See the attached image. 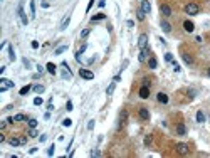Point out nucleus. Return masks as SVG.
I'll list each match as a JSON object with an SVG mask.
<instances>
[{
    "mask_svg": "<svg viewBox=\"0 0 210 158\" xmlns=\"http://www.w3.org/2000/svg\"><path fill=\"white\" fill-rule=\"evenodd\" d=\"M185 13H188V15H198V13H200V5L195 3V2L187 3L185 5Z\"/></svg>",
    "mask_w": 210,
    "mask_h": 158,
    "instance_id": "1",
    "label": "nucleus"
},
{
    "mask_svg": "<svg viewBox=\"0 0 210 158\" xmlns=\"http://www.w3.org/2000/svg\"><path fill=\"white\" fill-rule=\"evenodd\" d=\"M175 151H176L178 155H183V157H185V155L190 153V145H188V143H176V145H175Z\"/></svg>",
    "mask_w": 210,
    "mask_h": 158,
    "instance_id": "2",
    "label": "nucleus"
},
{
    "mask_svg": "<svg viewBox=\"0 0 210 158\" xmlns=\"http://www.w3.org/2000/svg\"><path fill=\"white\" fill-rule=\"evenodd\" d=\"M10 88H13V81H10V79H7V78L0 79V92L7 91V89H10Z\"/></svg>",
    "mask_w": 210,
    "mask_h": 158,
    "instance_id": "3",
    "label": "nucleus"
},
{
    "mask_svg": "<svg viewBox=\"0 0 210 158\" xmlns=\"http://www.w3.org/2000/svg\"><path fill=\"white\" fill-rule=\"evenodd\" d=\"M138 47H140V49L148 47V35H146V34H141V35L138 37Z\"/></svg>",
    "mask_w": 210,
    "mask_h": 158,
    "instance_id": "4",
    "label": "nucleus"
},
{
    "mask_svg": "<svg viewBox=\"0 0 210 158\" xmlns=\"http://www.w3.org/2000/svg\"><path fill=\"white\" fill-rule=\"evenodd\" d=\"M126 119H128V111H126V109H121V113H119V123H118V130H121V128L124 126Z\"/></svg>",
    "mask_w": 210,
    "mask_h": 158,
    "instance_id": "5",
    "label": "nucleus"
},
{
    "mask_svg": "<svg viewBox=\"0 0 210 158\" xmlns=\"http://www.w3.org/2000/svg\"><path fill=\"white\" fill-rule=\"evenodd\" d=\"M160 12H161V15H165V17H170V15H172V7H170L168 3H160Z\"/></svg>",
    "mask_w": 210,
    "mask_h": 158,
    "instance_id": "6",
    "label": "nucleus"
},
{
    "mask_svg": "<svg viewBox=\"0 0 210 158\" xmlns=\"http://www.w3.org/2000/svg\"><path fill=\"white\" fill-rule=\"evenodd\" d=\"M138 94H140V98H141V99L150 98V88H148V86H141V88H140V91H138Z\"/></svg>",
    "mask_w": 210,
    "mask_h": 158,
    "instance_id": "7",
    "label": "nucleus"
},
{
    "mask_svg": "<svg viewBox=\"0 0 210 158\" xmlns=\"http://www.w3.org/2000/svg\"><path fill=\"white\" fill-rule=\"evenodd\" d=\"M148 56H150V49H148V47H145V49H141V51H140V56H138V61H140V62H145Z\"/></svg>",
    "mask_w": 210,
    "mask_h": 158,
    "instance_id": "8",
    "label": "nucleus"
},
{
    "mask_svg": "<svg viewBox=\"0 0 210 158\" xmlns=\"http://www.w3.org/2000/svg\"><path fill=\"white\" fill-rule=\"evenodd\" d=\"M17 12H19V17H20V20H22V24H24V25H27V24H29V19H27V13L24 12V7L20 5Z\"/></svg>",
    "mask_w": 210,
    "mask_h": 158,
    "instance_id": "9",
    "label": "nucleus"
},
{
    "mask_svg": "<svg viewBox=\"0 0 210 158\" xmlns=\"http://www.w3.org/2000/svg\"><path fill=\"white\" fill-rule=\"evenodd\" d=\"M79 76L83 79H94V74L91 71H87V69H79Z\"/></svg>",
    "mask_w": 210,
    "mask_h": 158,
    "instance_id": "10",
    "label": "nucleus"
},
{
    "mask_svg": "<svg viewBox=\"0 0 210 158\" xmlns=\"http://www.w3.org/2000/svg\"><path fill=\"white\" fill-rule=\"evenodd\" d=\"M62 67H64V71H62V78H64V79H71V78H72V72L69 71L67 62H62Z\"/></svg>",
    "mask_w": 210,
    "mask_h": 158,
    "instance_id": "11",
    "label": "nucleus"
},
{
    "mask_svg": "<svg viewBox=\"0 0 210 158\" xmlns=\"http://www.w3.org/2000/svg\"><path fill=\"white\" fill-rule=\"evenodd\" d=\"M138 114H140V118H141V119H145V121H148V119H150V111L146 109V108H140Z\"/></svg>",
    "mask_w": 210,
    "mask_h": 158,
    "instance_id": "12",
    "label": "nucleus"
},
{
    "mask_svg": "<svg viewBox=\"0 0 210 158\" xmlns=\"http://www.w3.org/2000/svg\"><path fill=\"white\" fill-rule=\"evenodd\" d=\"M7 119H9V123H15V121H25L27 116L22 114V113H19V114H15V116H12V118H7Z\"/></svg>",
    "mask_w": 210,
    "mask_h": 158,
    "instance_id": "13",
    "label": "nucleus"
},
{
    "mask_svg": "<svg viewBox=\"0 0 210 158\" xmlns=\"http://www.w3.org/2000/svg\"><path fill=\"white\" fill-rule=\"evenodd\" d=\"M183 29H185V32H193L195 30V24L192 20H185L183 22Z\"/></svg>",
    "mask_w": 210,
    "mask_h": 158,
    "instance_id": "14",
    "label": "nucleus"
},
{
    "mask_svg": "<svg viewBox=\"0 0 210 158\" xmlns=\"http://www.w3.org/2000/svg\"><path fill=\"white\" fill-rule=\"evenodd\" d=\"M141 10H143L145 13L151 12V3H150L148 0H141Z\"/></svg>",
    "mask_w": 210,
    "mask_h": 158,
    "instance_id": "15",
    "label": "nucleus"
},
{
    "mask_svg": "<svg viewBox=\"0 0 210 158\" xmlns=\"http://www.w3.org/2000/svg\"><path fill=\"white\" fill-rule=\"evenodd\" d=\"M160 27H161V30H163V32H166V34H168V32H172V25H170V22H166V20H161Z\"/></svg>",
    "mask_w": 210,
    "mask_h": 158,
    "instance_id": "16",
    "label": "nucleus"
},
{
    "mask_svg": "<svg viewBox=\"0 0 210 158\" xmlns=\"http://www.w3.org/2000/svg\"><path fill=\"white\" fill-rule=\"evenodd\" d=\"M156 99H158V103H161V104H166L168 103V96L165 92H158L156 94Z\"/></svg>",
    "mask_w": 210,
    "mask_h": 158,
    "instance_id": "17",
    "label": "nucleus"
},
{
    "mask_svg": "<svg viewBox=\"0 0 210 158\" xmlns=\"http://www.w3.org/2000/svg\"><path fill=\"white\" fill-rule=\"evenodd\" d=\"M69 22H71V15H66V17H64V20L61 22V27H59V29H61V30H66L67 25H69Z\"/></svg>",
    "mask_w": 210,
    "mask_h": 158,
    "instance_id": "18",
    "label": "nucleus"
},
{
    "mask_svg": "<svg viewBox=\"0 0 210 158\" xmlns=\"http://www.w3.org/2000/svg\"><path fill=\"white\" fill-rule=\"evenodd\" d=\"M185 133H187V128H185V125H183V123L176 125V135H178V136H183Z\"/></svg>",
    "mask_w": 210,
    "mask_h": 158,
    "instance_id": "19",
    "label": "nucleus"
},
{
    "mask_svg": "<svg viewBox=\"0 0 210 158\" xmlns=\"http://www.w3.org/2000/svg\"><path fill=\"white\" fill-rule=\"evenodd\" d=\"M182 57H183V61H185L188 66H192V64H193V57H192L188 52H183V54H182Z\"/></svg>",
    "mask_w": 210,
    "mask_h": 158,
    "instance_id": "20",
    "label": "nucleus"
},
{
    "mask_svg": "<svg viewBox=\"0 0 210 158\" xmlns=\"http://www.w3.org/2000/svg\"><path fill=\"white\" fill-rule=\"evenodd\" d=\"M9 143L12 146H19V145H22V140L20 138H17V136H12L10 140H9Z\"/></svg>",
    "mask_w": 210,
    "mask_h": 158,
    "instance_id": "21",
    "label": "nucleus"
},
{
    "mask_svg": "<svg viewBox=\"0 0 210 158\" xmlns=\"http://www.w3.org/2000/svg\"><path fill=\"white\" fill-rule=\"evenodd\" d=\"M145 17H146V13L143 12L141 9H138V10H136V19H138L140 22H143V20H145Z\"/></svg>",
    "mask_w": 210,
    "mask_h": 158,
    "instance_id": "22",
    "label": "nucleus"
},
{
    "mask_svg": "<svg viewBox=\"0 0 210 158\" xmlns=\"http://www.w3.org/2000/svg\"><path fill=\"white\" fill-rule=\"evenodd\" d=\"M86 44H84V46H83V47H81V49H79V51H77V52H76V61H79V62H81V56H83V54H84V51H86Z\"/></svg>",
    "mask_w": 210,
    "mask_h": 158,
    "instance_id": "23",
    "label": "nucleus"
},
{
    "mask_svg": "<svg viewBox=\"0 0 210 158\" xmlns=\"http://www.w3.org/2000/svg\"><path fill=\"white\" fill-rule=\"evenodd\" d=\"M148 66H150V69H156V66H158V61H156L155 57H150V59H148Z\"/></svg>",
    "mask_w": 210,
    "mask_h": 158,
    "instance_id": "24",
    "label": "nucleus"
},
{
    "mask_svg": "<svg viewBox=\"0 0 210 158\" xmlns=\"http://www.w3.org/2000/svg\"><path fill=\"white\" fill-rule=\"evenodd\" d=\"M30 89H32V86H30V84H27V86H24V88L19 91V94H20V96H27V92L30 91Z\"/></svg>",
    "mask_w": 210,
    "mask_h": 158,
    "instance_id": "25",
    "label": "nucleus"
},
{
    "mask_svg": "<svg viewBox=\"0 0 210 158\" xmlns=\"http://www.w3.org/2000/svg\"><path fill=\"white\" fill-rule=\"evenodd\" d=\"M114 88H116V82H114V81H113L111 84H109V86H108V89H106V94H108V96H111L113 92H114Z\"/></svg>",
    "mask_w": 210,
    "mask_h": 158,
    "instance_id": "26",
    "label": "nucleus"
},
{
    "mask_svg": "<svg viewBox=\"0 0 210 158\" xmlns=\"http://www.w3.org/2000/svg\"><path fill=\"white\" fill-rule=\"evenodd\" d=\"M103 19H106V13H98V15L91 17V20H93V22H98V20H103Z\"/></svg>",
    "mask_w": 210,
    "mask_h": 158,
    "instance_id": "27",
    "label": "nucleus"
},
{
    "mask_svg": "<svg viewBox=\"0 0 210 158\" xmlns=\"http://www.w3.org/2000/svg\"><path fill=\"white\" fill-rule=\"evenodd\" d=\"M46 67H47V71H49L50 74H56V64H54V62H49Z\"/></svg>",
    "mask_w": 210,
    "mask_h": 158,
    "instance_id": "28",
    "label": "nucleus"
},
{
    "mask_svg": "<svg viewBox=\"0 0 210 158\" xmlns=\"http://www.w3.org/2000/svg\"><path fill=\"white\" fill-rule=\"evenodd\" d=\"M30 17H36V2L30 0Z\"/></svg>",
    "mask_w": 210,
    "mask_h": 158,
    "instance_id": "29",
    "label": "nucleus"
},
{
    "mask_svg": "<svg viewBox=\"0 0 210 158\" xmlns=\"http://www.w3.org/2000/svg\"><path fill=\"white\" fill-rule=\"evenodd\" d=\"M197 121H198V123H203V121H205V114H203V111H198V113H197Z\"/></svg>",
    "mask_w": 210,
    "mask_h": 158,
    "instance_id": "30",
    "label": "nucleus"
},
{
    "mask_svg": "<svg viewBox=\"0 0 210 158\" xmlns=\"http://www.w3.org/2000/svg\"><path fill=\"white\" fill-rule=\"evenodd\" d=\"M9 57H10V61H15V51L12 46H9Z\"/></svg>",
    "mask_w": 210,
    "mask_h": 158,
    "instance_id": "31",
    "label": "nucleus"
},
{
    "mask_svg": "<svg viewBox=\"0 0 210 158\" xmlns=\"http://www.w3.org/2000/svg\"><path fill=\"white\" fill-rule=\"evenodd\" d=\"M172 67H173V71H175V72H180V69H182L180 64H178V62H175V61H172Z\"/></svg>",
    "mask_w": 210,
    "mask_h": 158,
    "instance_id": "32",
    "label": "nucleus"
},
{
    "mask_svg": "<svg viewBox=\"0 0 210 158\" xmlns=\"http://www.w3.org/2000/svg\"><path fill=\"white\" fill-rule=\"evenodd\" d=\"M64 51H67V46H61V47H57V49H56V56H57V54H62L64 52Z\"/></svg>",
    "mask_w": 210,
    "mask_h": 158,
    "instance_id": "33",
    "label": "nucleus"
},
{
    "mask_svg": "<svg viewBox=\"0 0 210 158\" xmlns=\"http://www.w3.org/2000/svg\"><path fill=\"white\" fill-rule=\"evenodd\" d=\"M34 91L37 92V94L44 92V86H42V84H37V86H34Z\"/></svg>",
    "mask_w": 210,
    "mask_h": 158,
    "instance_id": "34",
    "label": "nucleus"
},
{
    "mask_svg": "<svg viewBox=\"0 0 210 158\" xmlns=\"http://www.w3.org/2000/svg\"><path fill=\"white\" fill-rule=\"evenodd\" d=\"M27 123H29V126H30V128H36V126H37V119H29V121H27Z\"/></svg>",
    "mask_w": 210,
    "mask_h": 158,
    "instance_id": "35",
    "label": "nucleus"
},
{
    "mask_svg": "<svg viewBox=\"0 0 210 158\" xmlns=\"http://www.w3.org/2000/svg\"><path fill=\"white\" fill-rule=\"evenodd\" d=\"M165 61H166V62H172V61H173V54L172 52H166V54H165Z\"/></svg>",
    "mask_w": 210,
    "mask_h": 158,
    "instance_id": "36",
    "label": "nucleus"
},
{
    "mask_svg": "<svg viewBox=\"0 0 210 158\" xmlns=\"http://www.w3.org/2000/svg\"><path fill=\"white\" fill-rule=\"evenodd\" d=\"M62 125H64V126H66V128H69V126H71V125H72V119L66 118V119H64V121H62Z\"/></svg>",
    "mask_w": 210,
    "mask_h": 158,
    "instance_id": "37",
    "label": "nucleus"
},
{
    "mask_svg": "<svg viewBox=\"0 0 210 158\" xmlns=\"http://www.w3.org/2000/svg\"><path fill=\"white\" fill-rule=\"evenodd\" d=\"M151 140H153V138H151V135H146V136H145V146H150Z\"/></svg>",
    "mask_w": 210,
    "mask_h": 158,
    "instance_id": "38",
    "label": "nucleus"
},
{
    "mask_svg": "<svg viewBox=\"0 0 210 158\" xmlns=\"http://www.w3.org/2000/svg\"><path fill=\"white\" fill-rule=\"evenodd\" d=\"M54 150H56V146L50 145V146H49V150H47V155H49V157H52V155H54Z\"/></svg>",
    "mask_w": 210,
    "mask_h": 158,
    "instance_id": "39",
    "label": "nucleus"
},
{
    "mask_svg": "<svg viewBox=\"0 0 210 158\" xmlns=\"http://www.w3.org/2000/svg\"><path fill=\"white\" fill-rule=\"evenodd\" d=\"M42 103H44V101H42V98H39V96L34 99V104H36V106H40Z\"/></svg>",
    "mask_w": 210,
    "mask_h": 158,
    "instance_id": "40",
    "label": "nucleus"
},
{
    "mask_svg": "<svg viewBox=\"0 0 210 158\" xmlns=\"http://www.w3.org/2000/svg\"><path fill=\"white\" fill-rule=\"evenodd\" d=\"M89 32H91L89 29H84V30L81 32V37H83V39H84V37H87V35H89Z\"/></svg>",
    "mask_w": 210,
    "mask_h": 158,
    "instance_id": "41",
    "label": "nucleus"
},
{
    "mask_svg": "<svg viewBox=\"0 0 210 158\" xmlns=\"http://www.w3.org/2000/svg\"><path fill=\"white\" fill-rule=\"evenodd\" d=\"M29 136H30V138H36V136H37V131H36V128H32V130L29 131Z\"/></svg>",
    "mask_w": 210,
    "mask_h": 158,
    "instance_id": "42",
    "label": "nucleus"
},
{
    "mask_svg": "<svg viewBox=\"0 0 210 158\" xmlns=\"http://www.w3.org/2000/svg\"><path fill=\"white\" fill-rule=\"evenodd\" d=\"M66 109H67V111H72V101H67V104H66Z\"/></svg>",
    "mask_w": 210,
    "mask_h": 158,
    "instance_id": "43",
    "label": "nucleus"
},
{
    "mask_svg": "<svg viewBox=\"0 0 210 158\" xmlns=\"http://www.w3.org/2000/svg\"><path fill=\"white\" fill-rule=\"evenodd\" d=\"M99 155H101L99 150H93V151H91V157H99Z\"/></svg>",
    "mask_w": 210,
    "mask_h": 158,
    "instance_id": "44",
    "label": "nucleus"
},
{
    "mask_svg": "<svg viewBox=\"0 0 210 158\" xmlns=\"http://www.w3.org/2000/svg\"><path fill=\"white\" fill-rule=\"evenodd\" d=\"M150 84H151V81H150L148 78H145V79H143V86H148V88H150Z\"/></svg>",
    "mask_w": 210,
    "mask_h": 158,
    "instance_id": "45",
    "label": "nucleus"
},
{
    "mask_svg": "<svg viewBox=\"0 0 210 158\" xmlns=\"http://www.w3.org/2000/svg\"><path fill=\"white\" fill-rule=\"evenodd\" d=\"M94 5V0H89V3H87V9H86V12H89L91 10V7Z\"/></svg>",
    "mask_w": 210,
    "mask_h": 158,
    "instance_id": "46",
    "label": "nucleus"
},
{
    "mask_svg": "<svg viewBox=\"0 0 210 158\" xmlns=\"http://www.w3.org/2000/svg\"><path fill=\"white\" fill-rule=\"evenodd\" d=\"M93 128H94V121H93V119H91V121H89V123H87V130H93Z\"/></svg>",
    "mask_w": 210,
    "mask_h": 158,
    "instance_id": "47",
    "label": "nucleus"
},
{
    "mask_svg": "<svg viewBox=\"0 0 210 158\" xmlns=\"http://www.w3.org/2000/svg\"><path fill=\"white\" fill-rule=\"evenodd\" d=\"M39 47V42L37 40H32V49H37Z\"/></svg>",
    "mask_w": 210,
    "mask_h": 158,
    "instance_id": "48",
    "label": "nucleus"
},
{
    "mask_svg": "<svg viewBox=\"0 0 210 158\" xmlns=\"http://www.w3.org/2000/svg\"><path fill=\"white\" fill-rule=\"evenodd\" d=\"M113 81H114V82H119V81H121V76H114V79H113Z\"/></svg>",
    "mask_w": 210,
    "mask_h": 158,
    "instance_id": "49",
    "label": "nucleus"
},
{
    "mask_svg": "<svg viewBox=\"0 0 210 158\" xmlns=\"http://www.w3.org/2000/svg\"><path fill=\"white\" fill-rule=\"evenodd\" d=\"M46 138H47L46 135H40V136H39V140H40V141H46Z\"/></svg>",
    "mask_w": 210,
    "mask_h": 158,
    "instance_id": "50",
    "label": "nucleus"
},
{
    "mask_svg": "<svg viewBox=\"0 0 210 158\" xmlns=\"http://www.w3.org/2000/svg\"><path fill=\"white\" fill-rule=\"evenodd\" d=\"M106 5V0H99V7H104Z\"/></svg>",
    "mask_w": 210,
    "mask_h": 158,
    "instance_id": "51",
    "label": "nucleus"
},
{
    "mask_svg": "<svg viewBox=\"0 0 210 158\" xmlns=\"http://www.w3.org/2000/svg\"><path fill=\"white\" fill-rule=\"evenodd\" d=\"M126 24H128V27H133V25H135V22H133V20H128Z\"/></svg>",
    "mask_w": 210,
    "mask_h": 158,
    "instance_id": "52",
    "label": "nucleus"
},
{
    "mask_svg": "<svg viewBox=\"0 0 210 158\" xmlns=\"http://www.w3.org/2000/svg\"><path fill=\"white\" fill-rule=\"evenodd\" d=\"M20 140H22V145H25V143H27V138H25V136H20Z\"/></svg>",
    "mask_w": 210,
    "mask_h": 158,
    "instance_id": "53",
    "label": "nucleus"
},
{
    "mask_svg": "<svg viewBox=\"0 0 210 158\" xmlns=\"http://www.w3.org/2000/svg\"><path fill=\"white\" fill-rule=\"evenodd\" d=\"M47 109H49V111H52V109H54V104H52V103H49V106H47Z\"/></svg>",
    "mask_w": 210,
    "mask_h": 158,
    "instance_id": "54",
    "label": "nucleus"
},
{
    "mask_svg": "<svg viewBox=\"0 0 210 158\" xmlns=\"http://www.w3.org/2000/svg\"><path fill=\"white\" fill-rule=\"evenodd\" d=\"M207 76H209V78H210V67H209V69H207Z\"/></svg>",
    "mask_w": 210,
    "mask_h": 158,
    "instance_id": "55",
    "label": "nucleus"
}]
</instances>
